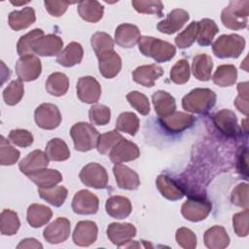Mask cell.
Returning <instances> with one entry per match:
<instances>
[{"mask_svg":"<svg viewBox=\"0 0 249 249\" xmlns=\"http://www.w3.org/2000/svg\"><path fill=\"white\" fill-rule=\"evenodd\" d=\"M138 48L143 55L152 57L156 62L169 61L176 53V48L172 44L151 36H141Z\"/></svg>","mask_w":249,"mask_h":249,"instance_id":"obj_1","label":"cell"},{"mask_svg":"<svg viewBox=\"0 0 249 249\" xmlns=\"http://www.w3.org/2000/svg\"><path fill=\"white\" fill-rule=\"evenodd\" d=\"M216 103V93L210 89H195L182 99V107L191 113L205 115Z\"/></svg>","mask_w":249,"mask_h":249,"instance_id":"obj_2","label":"cell"},{"mask_svg":"<svg viewBox=\"0 0 249 249\" xmlns=\"http://www.w3.org/2000/svg\"><path fill=\"white\" fill-rule=\"evenodd\" d=\"M249 15L248 0H231L221 14L223 24L232 30H239L247 27Z\"/></svg>","mask_w":249,"mask_h":249,"instance_id":"obj_3","label":"cell"},{"mask_svg":"<svg viewBox=\"0 0 249 249\" xmlns=\"http://www.w3.org/2000/svg\"><path fill=\"white\" fill-rule=\"evenodd\" d=\"M245 48V40L238 34L221 35L212 44L213 53L219 58H237Z\"/></svg>","mask_w":249,"mask_h":249,"instance_id":"obj_4","label":"cell"},{"mask_svg":"<svg viewBox=\"0 0 249 249\" xmlns=\"http://www.w3.org/2000/svg\"><path fill=\"white\" fill-rule=\"evenodd\" d=\"M70 135L77 151L88 152L96 146L100 134L93 125L85 122H80L71 127Z\"/></svg>","mask_w":249,"mask_h":249,"instance_id":"obj_5","label":"cell"},{"mask_svg":"<svg viewBox=\"0 0 249 249\" xmlns=\"http://www.w3.org/2000/svg\"><path fill=\"white\" fill-rule=\"evenodd\" d=\"M211 202L203 196L189 197L181 207L182 215L191 222H199L207 218L211 212Z\"/></svg>","mask_w":249,"mask_h":249,"instance_id":"obj_6","label":"cell"},{"mask_svg":"<svg viewBox=\"0 0 249 249\" xmlns=\"http://www.w3.org/2000/svg\"><path fill=\"white\" fill-rule=\"evenodd\" d=\"M79 176L82 183L87 187L104 189L108 184V174L106 169L96 162H89L86 164L82 168Z\"/></svg>","mask_w":249,"mask_h":249,"instance_id":"obj_7","label":"cell"},{"mask_svg":"<svg viewBox=\"0 0 249 249\" xmlns=\"http://www.w3.org/2000/svg\"><path fill=\"white\" fill-rule=\"evenodd\" d=\"M36 124L43 129H54L61 123V114L56 105L52 103H43L39 105L34 112Z\"/></svg>","mask_w":249,"mask_h":249,"instance_id":"obj_8","label":"cell"},{"mask_svg":"<svg viewBox=\"0 0 249 249\" xmlns=\"http://www.w3.org/2000/svg\"><path fill=\"white\" fill-rule=\"evenodd\" d=\"M42 73V64L34 54L20 56L16 63V74L21 82H31L39 78Z\"/></svg>","mask_w":249,"mask_h":249,"instance_id":"obj_9","label":"cell"},{"mask_svg":"<svg viewBox=\"0 0 249 249\" xmlns=\"http://www.w3.org/2000/svg\"><path fill=\"white\" fill-rule=\"evenodd\" d=\"M78 98L87 104L96 103L101 94V86L98 81L91 76L81 77L76 86Z\"/></svg>","mask_w":249,"mask_h":249,"instance_id":"obj_10","label":"cell"},{"mask_svg":"<svg viewBox=\"0 0 249 249\" xmlns=\"http://www.w3.org/2000/svg\"><path fill=\"white\" fill-rule=\"evenodd\" d=\"M212 120L218 130L228 137H236L241 132L235 114L229 109L218 111L213 115Z\"/></svg>","mask_w":249,"mask_h":249,"instance_id":"obj_11","label":"cell"},{"mask_svg":"<svg viewBox=\"0 0 249 249\" xmlns=\"http://www.w3.org/2000/svg\"><path fill=\"white\" fill-rule=\"evenodd\" d=\"M99 207L98 197L88 190H81L72 199V209L79 215L95 214Z\"/></svg>","mask_w":249,"mask_h":249,"instance_id":"obj_12","label":"cell"},{"mask_svg":"<svg viewBox=\"0 0 249 249\" xmlns=\"http://www.w3.org/2000/svg\"><path fill=\"white\" fill-rule=\"evenodd\" d=\"M70 222L64 217H58L46 227L43 235L46 241L51 244L64 242L70 235Z\"/></svg>","mask_w":249,"mask_h":249,"instance_id":"obj_13","label":"cell"},{"mask_svg":"<svg viewBox=\"0 0 249 249\" xmlns=\"http://www.w3.org/2000/svg\"><path fill=\"white\" fill-rule=\"evenodd\" d=\"M136 235V228L130 223H112L107 228V236L110 241L121 247Z\"/></svg>","mask_w":249,"mask_h":249,"instance_id":"obj_14","label":"cell"},{"mask_svg":"<svg viewBox=\"0 0 249 249\" xmlns=\"http://www.w3.org/2000/svg\"><path fill=\"white\" fill-rule=\"evenodd\" d=\"M140 156V151L136 144L123 138L109 153L110 160L114 163L126 162L136 160Z\"/></svg>","mask_w":249,"mask_h":249,"instance_id":"obj_15","label":"cell"},{"mask_svg":"<svg viewBox=\"0 0 249 249\" xmlns=\"http://www.w3.org/2000/svg\"><path fill=\"white\" fill-rule=\"evenodd\" d=\"M159 122L165 130L178 133L191 127L195 123V117L184 112H174L167 117L160 118Z\"/></svg>","mask_w":249,"mask_h":249,"instance_id":"obj_16","label":"cell"},{"mask_svg":"<svg viewBox=\"0 0 249 249\" xmlns=\"http://www.w3.org/2000/svg\"><path fill=\"white\" fill-rule=\"evenodd\" d=\"M97 226L92 221H80L73 232V241L78 246H89L96 241Z\"/></svg>","mask_w":249,"mask_h":249,"instance_id":"obj_17","label":"cell"},{"mask_svg":"<svg viewBox=\"0 0 249 249\" xmlns=\"http://www.w3.org/2000/svg\"><path fill=\"white\" fill-rule=\"evenodd\" d=\"M189 13L183 9H174L172 10L167 17L160 21L157 25V28L160 32L165 34H173L179 31L183 25L189 20Z\"/></svg>","mask_w":249,"mask_h":249,"instance_id":"obj_18","label":"cell"},{"mask_svg":"<svg viewBox=\"0 0 249 249\" xmlns=\"http://www.w3.org/2000/svg\"><path fill=\"white\" fill-rule=\"evenodd\" d=\"M62 39L55 34H48L40 37L33 46V53L41 56H53L61 52Z\"/></svg>","mask_w":249,"mask_h":249,"instance_id":"obj_19","label":"cell"},{"mask_svg":"<svg viewBox=\"0 0 249 249\" xmlns=\"http://www.w3.org/2000/svg\"><path fill=\"white\" fill-rule=\"evenodd\" d=\"M163 75L162 68L154 63L148 65L138 66L132 72L133 81L143 87L152 88L155 86V82Z\"/></svg>","mask_w":249,"mask_h":249,"instance_id":"obj_20","label":"cell"},{"mask_svg":"<svg viewBox=\"0 0 249 249\" xmlns=\"http://www.w3.org/2000/svg\"><path fill=\"white\" fill-rule=\"evenodd\" d=\"M49 160L50 159L46 152L41 150H34L20 160L18 163V168L23 174L28 176L38 170L47 168Z\"/></svg>","mask_w":249,"mask_h":249,"instance_id":"obj_21","label":"cell"},{"mask_svg":"<svg viewBox=\"0 0 249 249\" xmlns=\"http://www.w3.org/2000/svg\"><path fill=\"white\" fill-rule=\"evenodd\" d=\"M113 173L119 188L124 190H137L140 186L138 174L126 165L116 163L113 167Z\"/></svg>","mask_w":249,"mask_h":249,"instance_id":"obj_22","label":"cell"},{"mask_svg":"<svg viewBox=\"0 0 249 249\" xmlns=\"http://www.w3.org/2000/svg\"><path fill=\"white\" fill-rule=\"evenodd\" d=\"M139 28L131 23H122L115 31V42L122 48H133L140 40Z\"/></svg>","mask_w":249,"mask_h":249,"instance_id":"obj_23","label":"cell"},{"mask_svg":"<svg viewBox=\"0 0 249 249\" xmlns=\"http://www.w3.org/2000/svg\"><path fill=\"white\" fill-rule=\"evenodd\" d=\"M105 209L107 214L112 218L124 219L131 213L132 206L127 197L122 196H113L106 200Z\"/></svg>","mask_w":249,"mask_h":249,"instance_id":"obj_24","label":"cell"},{"mask_svg":"<svg viewBox=\"0 0 249 249\" xmlns=\"http://www.w3.org/2000/svg\"><path fill=\"white\" fill-rule=\"evenodd\" d=\"M97 58L99 72L104 78L112 79L120 73L122 69V59L115 51L105 53Z\"/></svg>","mask_w":249,"mask_h":249,"instance_id":"obj_25","label":"cell"},{"mask_svg":"<svg viewBox=\"0 0 249 249\" xmlns=\"http://www.w3.org/2000/svg\"><path fill=\"white\" fill-rule=\"evenodd\" d=\"M156 183L161 196L168 200L181 199L185 195L183 188L176 181L165 174L159 175Z\"/></svg>","mask_w":249,"mask_h":249,"instance_id":"obj_26","label":"cell"},{"mask_svg":"<svg viewBox=\"0 0 249 249\" xmlns=\"http://www.w3.org/2000/svg\"><path fill=\"white\" fill-rule=\"evenodd\" d=\"M152 101L155 111L160 118L167 117L173 114L176 110V102L174 97L164 90H157L154 92L152 95Z\"/></svg>","mask_w":249,"mask_h":249,"instance_id":"obj_27","label":"cell"},{"mask_svg":"<svg viewBox=\"0 0 249 249\" xmlns=\"http://www.w3.org/2000/svg\"><path fill=\"white\" fill-rule=\"evenodd\" d=\"M84 56V50L81 44L77 42L69 43L56 57V62L64 67H72L79 64Z\"/></svg>","mask_w":249,"mask_h":249,"instance_id":"obj_28","label":"cell"},{"mask_svg":"<svg viewBox=\"0 0 249 249\" xmlns=\"http://www.w3.org/2000/svg\"><path fill=\"white\" fill-rule=\"evenodd\" d=\"M35 20V11L31 7H25L20 11H13L8 18L10 27L16 31L27 28L34 23Z\"/></svg>","mask_w":249,"mask_h":249,"instance_id":"obj_29","label":"cell"},{"mask_svg":"<svg viewBox=\"0 0 249 249\" xmlns=\"http://www.w3.org/2000/svg\"><path fill=\"white\" fill-rule=\"evenodd\" d=\"M204 244L210 249H223L229 246L230 237L226 230L221 226H213L203 235Z\"/></svg>","mask_w":249,"mask_h":249,"instance_id":"obj_30","label":"cell"},{"mask_svg":"<svg viewBox=\"0 0 249 249\" xmlns=\"http://www.w3.org/2000/svg\"><path fill=\"white\" fill-rule=\"evenodd\" d=\"M28 178L39 188H52L62 181V175L56 169L44 168L28 175Z\"/></svg>","mask_w":249,"mask_h":249,"instance_id":"obj_31","label":"cell"},{"mask_svg":"<svg viewBox=\"0 0 249 249\" xmlns=\"http://www.w3.org/2000/svg\"><path fill=\"white\" fill-rule=\"evenodd\" d=\"M77 11L84 20L89 22H97L103 17L104 7L98 1L85 0L79 2Z\"/></svg>","mask_w":249,"mask_h":249,"instance_id":"obj_32","label":"cell"},{"mask_svg":"<svg viewBox=\"0 0 249 249\" xmlns=\"http://www.w3.org/2000/svg\"><path fill=\"white\" fill-rule=\"evenodd\" d=\"M52 216L53 211L50 207L43 204L33 203L29 205L27 209L26 219L32 228H40L46 225L51 220Z\"/></svg>","mask_w":249,"mask_h":249,"instance_id":"obj_33","label":"cell"},{"mask_svg":"<svg viewBox=\"0 0 249 249\" xmlns=\"http://www.w3.org/2000/svg\"><path fill=\"white\" fill-rule=\"evenodd\" d=\"M212 68L213 61L210 55L206 53H199L194 57L192 71L195 78H196L197 80L202 82L210 80Z\"/></svg>","mask_w":249,"mask_h":249,"instance_id":"obj_34","label":"cell"},{"mask_svg":"<svg viewBox=\"0 0 249 249\" xmlns=\"http://www.w3.org/2000/svg\"><path fill=\"white\" fill-rule=\"evenodd\" d=\"M69 89V79L61 72L51 74L46 81V90L53 96L64 95Z\"/></svg>","mask_w":249,"mask_h":249,"instance_id":"obj_35","label":"cell"},{"mask_svg":"<svg viewBox=\"0 0 249 249\" xmlns=\"http://www.w3.org/2000/svg\"><path fill=\"white\" fill-rule=\"evenodd\" d=\"M198 22V33H197V43L202 47L209 46L215 35L219 32V27L213 19L202 18Z\"/></svg>","mask_w":249,"mask_h":249,"instance_id":"obj_36","label":"cell"},{"mask_svg":"<svg viewBox=\"0 0 249 249\" xmlns=\"http://www.w3.org/2000/svg\"><path fill=\"white\" fill-rule=\"evenodd\" d=\"M45 152L49 159L53 161H63L70 158L68 146L60 138L51 139L46 146Z\"/></svg>","mask_w":249,"mask_h":249,"instance_id":"obj_37","label":"cell"},{"mask_svg":"<svg viewBox=\"0 0 249 249\" xmlns=\"http://www.w3.org/2000/svg\"><path fill=\"white\" fill-rule=\"evenodd\" d=\"M237 79V70L232 64L220 65L212 76L214 84L219 87H231Z\"/></svg>","mask_w":249,"mask_h":249,"instance_id":"obj_38","label":"cell"},{"mask_svg":"<svg viewBox=\"0 0 249 249\" xmlns=\"http://www.w3.org/2000/svg\"><path fill=\"white\" fill-rule=\"evenodd\" d=\"M38 193L41 198L55 207L61 206L68 195L67 189L63 186H54L47 189L39 188Z\"/></svg>","mask_w":249,"mask_h":249,"instance_id":"obj_39","label":"cell"},{"mask_svg":"<svg viewBox=\"0 0 249 249\" xmlns=\"http://www.w3.org/2000/svg\"><path fill=\"white\" fill-rule=\"evenodd\" d=\"M90 44L97 57L114 51V41L111 36L105 32H95L91 36Z\"/></svg>","mask_w":249,"mask_h":249,"instance_id":"obj_40","label":"cell"},{"mask_svg":"<svg viewBox=\"0 0 249 249\" xmlns=\"http://www.w3.org/2000/svg\"><path fill=\"white\" fill-rule=\"evenodd\" d=\"M20 227L18 214L10 209H4L0 216V231L3 235H13L17 233Z\"/></svg>","mask_w":249,"mask_h":249,"instance_id":"obj_41","label":"cell"},{"mask_svg":"<svg viewBox=\"0 0 249 249\" xmlns=\"http://www.w3.org/2000/svg\"><path fill=\"white\" fill-rule=\"evenodd\" d=\"M44 36V31L39 28H35L25 35L21 36L17 44V51L20 56L26 54H33V46L34 43L40 38Z\"/></svg>","mask_w":249,"mask_h":249,"instance_id":"obj_42","label":"cell"},{"mask_svg":"<svg viewBox=\"0 0 249 249\" xmlns=\"http://www.w3.org/2000/svg\"><path fill=\"white\" fill-rule=\"evenodd\" d=\"M116 128L134 136L139 128V119L132 112H124L119 115L116 122Z\"/></svg>","mask_w":249,"mask_h":249,"instance_id":"obj_43","label":"cell"},{"mask_svg":"<svg viewBox=\"0 0 249 249\" xmlns=\"http://www.w3.org/2000/svg\"><path fill=\"white\" fill-rule=\"evenodd\" d=\"M198 33V22H191L181 33L175 38V44L179 49L190 48L197 38Z\"/></svg>","mask_w":249,"mask_h":249,"instance_id":"obj_44","label":"cell"},{"mask_svg":"<svg viewBox=\"0 0 249 249\" xmlns=\"http://www.w3.org/2000/svg\"><path fill=\"white\" fill-rule=\"evenodd\" d=\"M131 5L140 14L156 15L160 18L163 16V4L160 0H133L131 1Z\"/></svg>","mask_w":249,"mask_h":249,"instance_id":"obj_45","label":"cell"},{"mask_svg":"<svg viewBox=\"0 0 249 249\" xmlns=\"http://www.w3.org/2000/svg\"><path fill=\"white\" fill-rule=\"evenodd\" d=\"M123 138L124 137L120 132L117 131V129L100 134L96 143V149L100 154L107 155Z\"/></svg>","mask_w":249,"mask_h":249,"instance_id":"obj_46","label":"cell"},{"mask_svg":"<svg viewBox=\"0 0 249 249\" xmlns=\"http://www.w3.org/2000/svg\"><path fill=\"white\" fill-rule=\"evenodd\" d=\"M24 94V88L20 80L12 81L3 91V98L6 104L14 106L18 104Z\"/></svg>","mask_w":249,"mask_h":249,"instance_id":"obj_47","label":"cell"},{"mask_svg":"<svg viewBox=\"0 0 249 249\" xmlns=\"http://www.w3.org/2000/svg\"><path fill=\"white\" fill-rule=\"evenodd\" d=\"M0 139V163L1 165H13L19 159L20 153L4 136H1Z\"/></svg>","mask_w":249,"mask_h":249,"instance_id":"obj_48","label":"cell"},{"mask_svg":"<svg viewBox=\"0 0 249 249\" xmlns=\"http://www.w3.org/2000/svg\"><path fill=\"white\" fill-rule=\"evenodd\" d=\"M89 119L92 124L105 125L110 122V108L103 104H94L89 108Z\"/></svg>","mask_w":249,"mask_h":249,"instance_id":"obj_49","label":"cell"},{"mask_svg":"<svg viewBox=\"0 0 249 249\" xmlns=\"http://www.w3.org/2000/svg\"><path fill=\"white\" fill-rule=\"evenodd\" d=\"M189 79H190V65L188 60L186 59L178 60L170 70V80L177 85H183L187 83Z\"/></svg>","mask_w":249,"mask_h":249,"instance_id":"obj_50","label":"cell"},{"mask_svg":"<svg viewBox=\"0 0 249 249\" xmlns=\"http://www.w3.org/2000/svg\"><path fill=\"white\" fill-rule=\"evenodd\" d=\"M126 99L141 115H148L150 113V102L145 94L136 90L130 91L126 94Z\"/></svg>","mask_w":249,"mask_h":249,"instance_id":"obj_51","label":"cell"},{"mask_svg":"<svg viewBox=\"0 0 249 249\" xmlns=\"http://www.w3.org/2000/svg\"><path fill=\"white\" fill-rule=\"evenodd\" d=\"M248 218H249V210L245 208L243 211L238 212L232 217V225L234 232L237 236L244 237L248 235L249 226H248Z\"/></svg>","mask_w":249,"mask_h":249,"instance_id":"obj_52","label":"cell"},{"mask_svg":"<svg viewBox=\"0 0 249 249\" xmlns=\"http://www.w3.org/2000/svg\"><path fill=\"white\" fill-rule=\"evenodd\" d=\"M176 241L179 246L185 249H195L196 246V236L188 228H180L176 231Z\"/></svg>","mask_w":249,"mask_h":249,"instance_id":"obj_53","label":"cell"},{"mask_svg":"<svg viewBox=\"0 0 249 249\" xmlns=\"http://www.w3.org/2000/svg\"><path fill=\"white\" fill-rule=\"evenodd\" d=\"M8 137L13 144L22 148L29 147L33 143V135L26 129H13L10 131Z\"/></svg>","mask_w":249,"mask_h":249,"instance_id":"obj_54","label":"cell"},{"mask_svg":"<svg viewBox=\"0 0 249 249\" xmlns=\"http://www.w3.org/2000/svg\"><path fill=\"white\" fill-rule=\"evenodd\" d=\"M231 202L239 207L248 208V184L240 183L231 192Z\"/></svg>","mask_w":249,"mask_h":249,"instance_id":"obj_55","label":"cell"},{"mask_svg":"<svg viewBox=\"0 0 249 249\" xmlns=\"http://www.w3.org/2000/svg\"><path fill=\"white\" fill-rule=\"evenodd\" d=\"M238 95L234 100L235 107L244 115H248V82L237 84Z\"/></svg>","mask_w":249,"mask_h":249,"instance_id":"obj_56","label":"cell"},{"mask_svg":"<svg viewBox=\"0 0 249 249\" xmlns=\"http://www.w3.org/2000/svg\"><path fill=\"white\" fill-rule=\"evenodd\" d=\"M70 4H73V3H70L67 1H49V0L44 2L46 10L50 15L53 17L62 16L66 12Z\"/></svg>","mask_w":249,"mask_h":249,"instance_id":"obj_57","label":"cell"},{"mask_svg":"<svg viewBox=\"0 0 249 249\" xmlns=\"http://www.w3.org/2000/svg\"><path fill=\"white\" fill-rule=\"evenodd\" d=\"M237 171L247 178V148L243 147L237 157Z\"/></svg>","mask_w":249,"mask_h":249,"instance_id":"obj_58","label":"cell"},{"mask_svg":"<svg viewBox=\"0 0 249 249\" xmlns=\"http://www.w3.org/2000/svg\"><path fill=\"white\" fill-rule=\"evenodd\" d=\"M17 248H43V245L35 238L22 239Z\"/></svg>","mask_w":249,"mask_h":249,"instance_id":"obj_59","label":"cell"},{"mask_svg":"<svg viewBox=\"0 0 249 249\" xmlns=\"http://www.w3.org/2000/svg\"><path fill=\"white\" fill-rule=\"evenodd\" d=\"M26 3H28V1H23V2H18V3H15V2H12V4L13 5H23V4H26Z\"/></svg>","mask_w":249,"mask_h":249,"instance_id":"obj_60","label":"cell"}]
</instances>
